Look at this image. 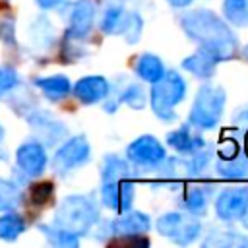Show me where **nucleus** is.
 <instances>
[{"label": "nucleus", "instance_id": "9", "mask_svg": "<svg viewBox=\"0 0 248 248\" xmlns=\"http://www.w3.org/2000/svg\"><path fill=\"white\" fill-rule=\"evenodd\" d=\"M167 149L165 145L151 134H143L128 143L126 147V159L132 165V169L145 170V172H157L159 167L167 161Z\"/></svg>", "mask_w": 248, "mask_h": 248}, {"label": "nucleus", "instance_id": "28", "mask_svg": "<svg viewBox=\"0 0 248 248\" xmlns=\"http://www.w3.org/2000/svg\"><path fill=\"white\" fill-rule=\"evenodd\" d=\"M10 95H12V97H10V105H12L14 110H16L17 114H21V116H25L27 112H31V110L37 107L35 97L31 95V91L21 89L19 85H17Z\"/></svg>", "mask_w": 248, "mask_h": 248}, {"label": "nucleus", "instance_id": "20", "mask_svg": "<svg viewBox=\"0 0 248 248\" xmlns=\"http://www.w3.org/2000/svg\"><path fill=\"white\" fill-rule=\"evenodd\" d=\"M217 64H219V62H217L209 52H205V50H202V48H198V50L192 52L190 56L182 58V62H180L182 70L190 72L192 76H196L198 79H203V81H209V79L215 76Z\"/></svg>", "mask_w": 248, "mask_h": 248}, {"label": "nucleus", "instance_id": "32", "mask_svg": "<svg viewBox=\"0 0 248 248\" xmlns=\"http://www.w3.org/2000/svg\"><path fill=\"white\" fill-rule=\"evenodd\" d=\"M68 2H70V0H35V4H37L41 10H45V12H48V10H60V8H64Z\"/></svg>", "mask_w": 248, "mask_h": 248}, {"label": "nucleus", "instance_id": "3", "mask_svg": "<svg viewBox=\"0 0 248 248\" xmlns=\"http://www.w3.org/2000/svg\"><path fill=\"white\" fill-rule=\"evenodd\" d=\"M153 221L143 211H122L110 221H99L95 229V238L101 242H118V244H143L149 246L145 234L151 231Z\"/></svg>", "mask_w": 248, "mask_h": 248}, {"label": "nucleus", "instance_id": "11", "mask_svg": "<svg viewBox=\"0 0 248 248\" xmlns=\"http://www.w3.org/2000/svg\"><path fill=\"white\" fill-rule=\"evenodd\" d=\"M48 165L46 147L39 140L23 141L16 151V170L21 178H37L45 172Z\"/></svg>", "mask_w": 248, "mask_h": 248}, {"label": "nucleus", "instance_id": "31", "mask_svg": "<svg viewBox=\"0 0 248 248\" xmlns=\"http://www.w3.org/2000/svg\"><path fill=\"white\" fill-rule=\"evenodd\" d=\"M0 37L6 43V46H12V48L17 46V41H16V21H14V17H4L0 21Z\"/></svg>", "mask_w": 248, "mask_h": 248}, {"label": "nucleus", "instance_id": "29", "mask_svg": "<svg viewBox=\"0 0 248 248\" xmlns=\"http://www.w3.org/2000/svg\"><path fill=\"white\" fill-rule=\"evenodd\" d=\"M29 202L35 205H45L54 196V184L52 182H35L29 186Z\"/></svg>", "mask_w": 248, "mask_h": 248}, {"label": "nucleus", "instance_id": "22", "mask_svg": "<svg viewBox=\"0 0 248 248\" xmlns=\"http://www.w3.org/2000/svg\"><path fill=\"white\" fill-rule=\"evenodd\" d=\"M37 229L45 234V238L48 240V244L58 246V248H76L79 244V236L54 225V223H41L37 225Z\"/></svg>", "mask_w": 248, "mask_h": 248}, {"label": "nucleus", "instance_id": "19", "mask_svg": "<svg viewBox=\"0 0 248 248\" xmlns=\"http://www.w3.org/2000/svg\"><path fill=\"white\" fill-rule=\"evenodd\" d=\"M33 85L43 93L45 99H48L50 103H58L62 99H66L72 93V81L64 76V74H56V76H43V78H35Z\"/></svg>", "mask_w": 248, "mask_h": 248}, {"label": "nucleus", "instance_id": "38", "mask_svg": "<svg viewBox=\"0 0 248 248\" xmlns=\"http://www.w3.org/2000/svg\"><path fill=\"white\" fill-rule=\"evenodd\" d=\"M244 54H246V58H248V45H246V48H244Z\"/></svg>", "mask_w": 248, "mask_h": 248}, {"label": "nucleus", "instance_id": "18", "mask_svg": "<svg viewBox=\"0 0 248 248\" xmlns=\"http://www.w3.org/2000/svg\"><path fill=\"white\" fill-rule=\"evenodd\" d=\"M126 12L128 10L124 0H101V17H99L101 31L105 35H118Z\"/></svg>", "mask_w": 248, "mask_h": 248}, {"label": "nucleus", "instance_id": "37", "mask_svg": "<svg viewBox=\"0 0 248 248\" xmlns=\"http://www.w3.org/2000/svg\"><path fill=\"white\" fill-rule=\"evenodd\" d=\"M0 161H8V155H6V151H2V149H0Z\"/></svg>", "mask_w": 248, "mask_h": 248}, {"label": "nucleus", "instance_id": "7", "mask_svg": "<svg viewBox=\"0 0 248 248\" xmlns=\"http://www.w3.org/2000/svg\"><path fill=\"white\" fill-rule=\"evenodd\" d=\"M155 231L163 238L178 246H186L202 236L203 227H202V221L188 211H167L157 217Z\"/></svg>", "mask_w": 248, "mask_h": 248}, {"label": "nucleus", "instance_id": "16", "mask_svg": "<svg viewBox=\"0 0 248 248\" xmlns=\"http://www.w3.org/2000/svg\"><path fill=\"white\" fill-rule=\"evenodd\" d=\"M74 97L81 105H97L110 93V81L105 76H83L72 85Z\"/></svg>", "mask_w": 248, "mask_h": 248}, {"label": "nucleus", "instance_id": "15", "mask_svg": "<svg viewBox=\"0 0 248 248\" xmlns=\"http://www.w3.org/2000/svg\"><path fill=\"white\" fill-rule=\"evenodd\" d=\"M165 140H167V145L172 151H176L178 155H182V157L192 155V153H196V151H200V149H203L207 145L203 136H202V132L192 128L188 122L178 126V128H174V130H170V132H167Z\"/></svg>", "mask_w": 248, "mask_h": 248}, {"label": "nucleus", "instance_id": "1", "mask_svg": "<svg viewBox=\"0 0 248 248\" xmlns=\"http://www.w3.org/2000/svg\"><path fill=\"white\" fill-rule=\"evenodd\" d=\"M184 35L198 45V48L209 52L217 62H227L238 52V37L231 25L207 8H196L184 12L178 19Z\"/></svg>", "mask_w": 248, "mask_h": 248}, {"label": "nucleus", "instance_id": "34", "mask_svg": "<svg viewBox=\"0 0 248 248\" xmlns=\"http://www.w3.org/2000/svg\"><path fill=\"white\" fill-rule=\"evenodd\" d=\"M170 8H176V10H182V8H188L194 0H165Z\"/></svg>", "mask_w": 248, "mask_h": 248}, {"label": "nucleus", "instance_id": "12", "mask_svg": "<svg viewBox=\"0 0 248 248\" xmlns=\"http://www.w3.org/2000/svg\"><path fill=\"white\" fill-rule=\"evenodd\" d=\"M68 27L66 37L76 41H85L95 25L97 17V2L95 0H76L68 2Z\"/></svg>", "mask_w": 248, "mask_h": 248}, {"label": "nucleus", "instance_id": "26", "mask_svg": "<svg viewBox=\"0 0 248 248\" xmlns=\"http://www.w3.org/2000/svg\"><path fill=\"white\" fill-rule=\"evenodd\" d=\"M23 200V192L19 188V182L0 178V211L16 209Z\"/></svg>", "mask_w": 248, "mask_h": 248}, {"label": "nucleus", "instance_id": "23", "mask_svg": "<svg viewBox=\"0 0 248 248\" xmlns=\"http://www.w3.org/2000/svg\"><path fill=\"white\" fill-rule=\"evenodd\" d=\"M25 219L16 213L14 209L10 211H2L0 215V240H6V242H14L16 238L21 236V232L25 231Z\"/></svg>", "mask_w": 248, "mask_h": 248}, {"label": "nucleus", "instance_id": "17", "mask_svg": "<svg viewBox=\"0 0 248 248\" xmlns=\"http://www.w3.org/2000/svg\"><path fill=\"white\" fill-rule=\"evenodd\" d=\"M211 198H213V188L209 184H190L182 192L180 205L184 207V211L196 217H203L207 213Z\"/></svg>", "mask_w": 248, "mask_h": 248}, {"label": "nucleus", "instance_id": "5", "mask_svg": "<svg viewBox=\"0 0 248 248\" xmlns=\"http://www.w3.org/2000/svg\"><path fill=\"white\" fill-rule=\"evenodd\" d=\"M149 105L153 114L163 122H174L178 118L174 107L186 99L188 83L176 70H165V74L149 83Z\"/></svg>", "mask_w": 248, "mask_h": 248}, {"label": "nucleus", "instance_id": "13", "mask_svg": "<svg viewBox=\"0 0 248 248\" xmlns=\"http://www.w3.org/2000/svg\"><path fill=\"white\" fill-rule=\"evenodd\" d=\"M215 215L223 223L238 221L248 207V186H229L223 188L213 200Z\"/></svg>", "mask_w": 248, "mask_h": 248}, {"label": "nucleus", "instance_id": "30", "mask_svg": "<svg viewBox=\"0 0 248 248\" xmlns=\"http://www.w3.org/2000/svg\"><path fill=\"white\" fill-rule=\"evenodd\" d=\"M19 85V74L14 66L2 64L0 66V99L8 97L16 87Z\"/></svg>", "mask_w": 248, "mask_h": 248}, {"label": "nucleus", "instance_id": "24", "mask_svg": "<svg viewBox=\"0 0 248 248\" xmlns=\"http://www.w3.org/2000/svg\"><path fill=\"white\" fill-rule=\"evenodd\" d=\"M223 16L229 25L248 27V0H223Z\"/></svg>", "mask_w": 248, "mask_h": 248}, {"label": "nucleus", "instance_id": "8", "mask_svg": "<svg viewBox=\"0 0 248 248\" xmlns=\"http://www.w3.org/2000/svg\"><path fill=\"white\" fill-rule=\"evenodd\" d=\"M91 161V145L83 134L66 138L52 157V170L66 178Z\"/></svg>", "mask_w": 248, "mask_h": 248}, {"label": "nucleus", "instance_id": "14", "mask_svg": "<svg viewBox=\"0 0 248 248\" xmlns=\"http://www.w3.org/2000/svg\"><path fill=\"white\" fill-rule=\"evenodd\" d=\"M56 43V29L52 25V21L41 14L37 16L29 25H27V48L35 54H46Z\"/></svg>", "mask_w": 248, "mask_h": 248}, {"label": "nucleus", "instance_id": "4", "mask_svg": "<svg viewBox=\"0 0 248 248\" xmlns=\"http://www.w3.org/2000/svg\"><path fill=\"white\" fill-rule=\"evenodd\" d=\"M99 221H101V205L93 194L66 196L58 203V207L54 211V219H52L54 225H58L78 236L89 234Z\"/></svg>", "mask_w": 248, "mask_h": 248}, {"label": "nucleus", "instance_id": "25", "mask_svg": "<svg viewBox=\"0 0 248 248\" xmlns=\"http://www.w3.org/2000/svg\"><path fill=\"white\" fill-rule=\"evenodd\" d=\"M205 246H248V234H242L238 231H211L207 232Z\"/></svg>", "mask_w": 248, "mask_h": 248}, {"label": "nucleus", "instance_id": "35", "mask_svg": "<svg viewBox=\"0 0 248 248\" xmlns=\"http://www.w3.org/2000/svg\"><path fill=\"white\" fill-rule=\"evenodd\" d=\"M238 221H240V223H242V227H244V229L248 231V207L244 209V213L240 215V219H238Z\"/></svg>", "mask_w": 248, "mask_h": 248}, {"label": "nucleus", "instance_id": "2", "mask_svg": "<svg viewBox=\"0 0 248 248\" xmlns=\"http://www.w3.org/2000/svg\"><path fill=\"white\" fill-rule=\"evenodd\" d=\"M128 159L108 153L101 163V203L116 213L132 209L136 198V180Z\"/></svg>", "mask_w": 248, "mask_h": 248}, {"label": "nucleus", "instance_id": "21", "mask_svg": "<svg viewBox=\"0 0 248 248\" xmlns=\"http://www.w3.org/2000/svg\"><path fill=\"white\" fill-rule=\"evenodd\" d=\"M134 70H136V74H138V78H140L141 81L153 83V81H157V79L165 74L167 68H165L163 60H161L157 54H153V52H143V54L138 56Z\"/></svg>", "mask_w": 248, "mask_h": 248}, {"label": "nucleus", "instance_id": "10", "mask_svg": "<svg viewBox=\"0 0 248 248\" xmlns=\"http://www.w3.org/2000/svg\"><path fill=\"white\" fill-rule=\"evenodd\" d=\"M27 124L31 132L35 134V140H39L45 147H52L68 138V128L62 120H58L52 112L35 107L31 112L25 114Z\"/></svg>", "mask_w": 248, "mask_h": 248}, {"label": "nucleus", "instance_id": "6", "mask_svg": "<svg viewBox=\"0 0 248 248\" xmlns=\"http://www.w3.org/2000/svg\"><path fill=\"white\" fill-rule=\"evenodd\" d=\"M227 103V93L221 85L205 81L194 97L192 108L188 112V124L200 132H207L217 128V124L223 118Z\"/></svg>", "mask_w": 248, "mask_h": 248}, {"label": "nucleus", "instance_id": "36", "mask_svg": "<svg viewBox=\"0 0 248 248\" xmlns=\"http://www.w3.org/2000/svg\"><path fill=\"white\" fill-rule=\"evenodd\" d=\"M4 136H6V132H4V126L0 124V145H2V141H4Z\"/></svg>", "mask_w": 248, "mask_h": 248}, {"label": "nucleus", "instance_id": "33", "mask_svg": "<svg viewBox=\"0 0 248 248\" xmlns=\"http://www.w3.org/2000/svg\"><path fill=\"white\" fill-rule=\"evenodd\" d=\"M232 122H234L236 126H248V103H246L244 107H240V108L234 112Z\"/></svg>", "mask_w": 248, "mask_h": 248}, {"label": "nucleus", "instance_id": "27", "mask_svg": "<svg viewBox=\"0 0 248 248\" xmlns=\"http://www.w3.org/2000/svg\"><path fill=\"white\" fill-rule=\"evenodd\" d=\"M141 31H143V17L138 12H126V17L122 21L118 35L124 37L128 45H136L141 39Z\"/></svg>", "mask_w": 248, "mask_h": 248}]
</instances>
